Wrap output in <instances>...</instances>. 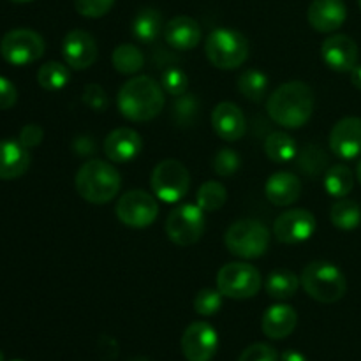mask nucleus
I'll list each match as a JSON object with an SVG mask.
<instances>
[{
    "label": "nucleus",
    "mask_w": 361,
    "mask_h": 361,
    "mask_svg": "<svg viewBox=\"0 0 361 361\" xmlns=\"http://www.w3.org/2000/svg\"><path fill=\"white\" fill-rule=\"evenodd\" d=\"M267 111L277 126L300 129L312 116L314 90L303 81H288L268 97Z\"/></svg>",
    "instance_id": "f257e3e1"
},
{
    "label": "nucleus",
    "mask_w": 361,
    "mask_h": 361,
    "mask_svg": "<svg viewBox=\"0 0 361 361\" xmlns=\"http://www.w3.org/2000/svg\"><path fill=\"white\" fill-rule=\"evenodd\" d=\"M18 101V90L13 81L0 76V109H11Z\"/></svg>",
    "instance_id": "79ce46f5"
},
{
    "label": "nucleus",
    "mask_w": 361,
    "mask_h": 361,
    "mask_svg": "<svg viewBox=\"0 0 361 361\" xmlns=\"http://www.w3.org/2000/svg\"><path fill=\"white\" fill-rule=\"evenodd\" d=\"M358 44L355 42V39L345 34L330 35L321 46L323 62L337 73H351L358 66Z\"/></svg>",
    "instance_id": "2eb2a0df"
},
{
    "label": "nucleus",
    "mask_w": 361,
    "mask_h": 361,
    "mask_svg": "<svg viewBox=\"0 0 361 361\" xmlns=\"http://www.w3.org/2000/svg\"><path fill=\"white\" fill-rule=\"evenodd\" d=\"M323 185L330 196L345 197L355 187V175L345 164L330 166L323 176Z\"/></svg>",
    "instance_id": "a878e982"
},
{
    "label": "nucleus",
    "mask_w": 361,
    "mask_h": 361,
    "mask_svg": "<svg viewBox=\"0 0 361 361\" xmlns=\"http://www.w3.org/2000/svg\"><path fill=\"white\" fill-rule=\"evenodd\" d=\"M42 137H44V130H42L41 126H37V123H27L20 130V140L18 141L30 150V148H35L37 145H41Z\"/></svg>",
    "instance_id": "a19ab883"
},
{
    "label": "nucleus",
    "mask_w": 361,
    "mask_h": 361,
    "mask_svg": "<svg viewBox=\"0 0 361 361\" xmlns=\"http://www.w3.org/2000/svg\"><path fill=\"white\" fill-rule=\"evenodd\" d=\"M62 56L67 66L74 71H85L95 63L99 56L97 42L87 30H71L63 37Z\"/></svg>",
    "instance_id": "4468645a"
},
{
    "label": "nucleus",
    "mask_w": 361,
    "mask_h": 361,
    "mask_svg": "<svg viewBox=\"0 0 361 361\" xmlns=\"http://www.w3.org/2000/svg\"><path fill=\"white\" fill-rule=\"evenodd\" d=\"M222 298H224V295H222L219 289H201V291L194 296V310L203 317L215 316V314L221 310Z\"/></svg>",
    "instance_id": "f704fd0d"
},
{
    "label": "nucleus",
    "mask_w": 361,
    "mask_h": 361,
    "mask_svg": "<svg viewBox=\"0 0 361 361\" xmlns=\"http://www.w3.org/2000/svg\"><path fill=\"white\" fill-rule=\"evenodd\" d=\"M143 141L140 133L130 127H118L111 130L104 140V154L115 164H126L130 162L141 152Z\"/></svg>",
    "instance_id": "6ab92c4d"
},
{
    "label": "nucleus",
    "mask_w": 361,
    "mask_h": 361,
    "mask_svg": "<svg viewBox=\"0 0 361 361\" xmlns=\"http://www.w3.org/2000/svg\"><path fill=\"white\" fill-rule=\"evenodd\" d=\"M238 361H281V356H279V353L271 345L257 342V344L249 345L240 355Z\"/></svg>",
    "instance_id": "ea45409f"
},
{
    "label": "nucleus",
    "mask_w": 361,
    "mask_h": 361,
    "mask_svg": "<svg viewBox=\"0 0 361 361\" xmlns=\"http://www.w3.org/2000/svg\"><path fill=\"white\" fill-rule=\"evenodd\" d=\"M11 2H14V4H25V2H30V0H11Z\"/></svg>",
    "instance_id": "09e8293b"
},
{
    "label": "nucleus",
    "mask_w": 361,
    "mask_h": 361,
    "mask_svg": "<svg viewBox=\"0 0 361 361\" xmlns=\"http://www.w3.org/2000/svg\"><path fill=\"white\" fill-rule=\"evenodd\" d=\"M0 361H4V353L0 351Z\"/></svg>",
    "instance_id": "8fccbe9b"
},
{
    "label": "nucleus",
    "mask_w": 361,
    "mask_h": 361,
    "mask_svg": "<svg viewBox=\"0 0 361 361\" xmlns=\"http://www.w3.org/2000/svg\"><path fill=\"white\" fill-rule=\"evenodd\" d=\"M296 324H298L296 310L288 303H275L264 310L261 330L271 341H281L295 331Z\"/></svg>",
    "instance_id": "aec40b11"
},
{
    "label": "nucleus",
    "mask_w": 361,
    "mask_h": 361,
    "mask_svg": "<svg viewBox=\"0 0 361 361\" xmlns=\"http://www.w3.org/2000/svg\"><path fill=\"white\" fill-rule=\"evenodd\" d=\"M152 190L164 203H178L190 189L189 169L176 159L159 162L152 171Z\"/></svg>",
    "instance_id": "6e6552de"
},
{
    "label": "nucleus",
    "mask_w": 361,
    "mask_h": 361,
    "mask_svg": "<svg viewBox=\"0 0 361 361\" xmlns=\"http://www.w3.org/2000/svg\"><path fill=\"white\" fill-rule=\"evenodd\" d=\"M316 217L312 212L293 208L279 215L274 222V235L279 242L295 245L307 242L316 231Z\"/></svg>",
    "instance_id": "ddd939ff"
},
{
    "label": "nucleus",
    "mask_w": 361,
    "mask_h": 361,
    "mask_svg": "<svg viewBox=\"0 0 361 361\" xmlns=\"http://www.w3.org/2000/svg\"><path fill=\"white\" fill-rule=\"evenodd\" d=\"M74 185L78 194L88 203L106 204L120 192L122 176L109 162L92 159L78 169Z\"/></svg>",
    "instance_id": "7ed1b4c3"
},
{
    "label": "nucleus",
    "mask_w": 361,
    "mask_h": 361,
    "mask_svg": "<svg viewBox=\"0 0 361 361\" xmlns=\"http://www.w3.org/2000/svg\"><path fill=\"white\" fill-rule=\"evenodd\" d=\"M212 127L221 140L233 143L245 136L247 120L235 102H219L212 111Z\"/></svg>",
    "instance_id": "f3484780"
},
{
    "label": "nucleus",
    "mask_w": 361,
    "mask_h": 361,
    "mask_svg": "<svg viewBox=\"0 0 361 361\" xmlns=\"http://www.w3.org/2000/svg\"><path fill=\"white\" fill-rule=\"evenodd\" d=\"M164 229L168 238L176 245H194L200 242L207 229L204 212L197 204H180L169 212Z\"/></svg>",
    "instance_id": "1a4fd4ad"
},
{
    "label": "nucleus",
    "mask_w": 361,
    "mask_h": 361,
    "mask_svg": "<svg viewBox=\"0 0 361 361\" xmlns=\"http://www.w3.org/2000/svg\"><path fill=\"white\" fill-rule=\"evenodd\" d=\"M159 215V204L147 190H127L116 203V217L122 224L134 229H143L154 224Z\"/></svg>",
    "instance_id": "9b49d317"
},
{
    "label": "nucleus",
    "mask_w": 361,
    "mask_h": 361,
    "mask_svg": "<svg viewBox=\"0 0 361 361\" xmlns=\"http://www.w3.org/2000/svg\"><path fill=\"white\" fill-rule=\"evenodd\" d=\"M14 361H20V360H14Z\"/></svg>",
    "instance_id": "603ef678"
},
{
    "label": "nucleus",
    "mask_w": 361,
    "mask_h": 361,
    "mask_svg": "<svg viewBox=\"0 0 361 361\" xmlns=\"http://www.w3.org/2000/svg\"><path fill=\"white\" fill-rule=\"evenodd\" d=\"M73 150L76 152V155H80V157H88V155L94 154L95 150L94 137L88 136V134H80V136L74 137Z\"/></svg>",
    "instance_id": "37998d69"
},
{
    "label": "nucleus",
    "mask_w": 361,
    "mask_h": 361,
    "mask_svg": "<svg viewBox=\"0 0 361 361\" xmlns=\"http://www.w3.org/2000/svg\"><path fill=\"white\" fill-rule=\"evenodd\" d=\"M249 39L233 28H215L204 41V53L217 69H238L249 59Z\"/></svg>",
    "instance_id": "39448f33"
},
{
    "label": "nucleus",
    "mask_w": 361,
    "mask_h": 361,
    "mask_svg": "<svg viewBox=\"0 0 361 361\" xmlns=\"http://www.w3.org/2000/svg\"><path fill=\"white\" fill-rule=\"evenodd\" d=\"M164 90L150 76H134L122 85L116 95L120 115L130 122H150L164 109Z\"/></svg>",
    "instance_id": "f03ea898"
},
{
    "label": "nucleus",
    "mask_w": 361,
    "mask_h": 361,
    "mask_svg": "<svg viewBox=\"0 0 361 361\" xmlns=\"http://www.w3.org/2000/svg\"><path fill=\"white\" fill-rule=\"evenodd\" d=\"M71 81L69 66L62 62H46L37 71V83L48 92H59Z\"/></svg>",
    "instance_id": "c756f323"
},
{
    "label": "nucleus",
    "mask_w": 361,
    "mask_h": 361,
    "mask_svg": "<svg viewBox=\"0 0 361 361\" xmlns=\"http://www.w3.org/2000/svg\"><path fill=\"white\" fill-rule=\"evenodd\" d=\"M263 277L249 263H228L219 270L217 289L231 300H249L261 291Z\"/></svg>",
    "instance_id": "0eeeda50"
},
{
    "label": "nucleus",
    "mask_w": 361,
    "mask_h": 361,
    "mask_svg": "<svg viewBox=\"0 0 361 361\" xmlns=\"http://www.w3.org/2000/svg\"><path fill=\"white\" fill-rule=\"evenodd\" d=\"M129 361H150V360L143 358V356H136V358H130Z\"/></svg>",
    "instance_id": "de8ad7c7"
},
{
    "label": "nucleus",
    "mask_w": 361,
    "mask_h": 361,
    "mask_svg": "<svg viewBox=\"0 0 361 361\" xmlns=\"http://www.w3.org/2000/svg\"><path fill=\"white\" fill-rule=\"evenodd\" d=\"M351 83L355 85L358 90H361V66H356L355 69L351 71Z\"/></svg>",
    "instance_id": "a18cd8bd"
},
{
    "label": "nucleus",
    "mask_w": 361,
    "mask_h": 361,
    "mask_svg": "<svg viewBox=\"0 0 361 361\" xmlns=\"http://www.w3.org/2000/svg\"><path fill=\"white\" fill-rule=\"evenodd\" d=\"M264 154L277 164H288L298 155V147L288 133H271L264 141Z\"/></svg>",
    "instance_id": "b1692460"
},
{
    "label": "nucleus",
    "mask_w": 361,
    "mask_h": 361,
    "mask_svg": "<svg viewBox=\"0 0 361 361\" xmlns=\"http://www.w3.org/2000/svg\"><path fill=\"white\" fill-rule=\"evenodd\" d=\"M302 288L310 298L321 303H335L344 298L348 281L341 268L330 261H312L302 271Z\"/></svg>",
    "instance_id": "20e7f679"
},
{
    "label": "nucleus",
    "mask_w": 361,
    "mask_h": 361,
    "mask_svg": "<svg viewBox=\"0 0 361 361\" xmlns=\"http://www.w3.org/2000/svg\"><path fill=\"white\" fill-rule=\"evenodd\" d=\"M281 361H309L305 358V355L298 351H293V349H288L281 355Z\"/></svg>",
    "instance_id": "c03bdc74"
},
{
    "label": "nucleus",
    "mask_w": 361,
    "mask_h": 361,
    "mask_svg": "<svg viewBox=\"0 0 361 361\" xmlns=\"http://www.w3.org/2000/svg\"><path fill=\"white\" fill-rule=\"evenodd\" d=\"M162 28V16L157 9H141L133 21V35L140 42H154L159 37Z\"/></svg>",
    "instance_id": "393cba45"
},
{
    "label": "nucleus",
    "mask_w": 361,
    "mask_h": 361,
    "mask_svg": "<svg viewBox=\"0 0 361 361\" xmlns=\"http://www.w3.org/2000/svg\"><path fill=\"white\" fill-rule=\"evenodd\" d=\"M180 345L187 361H212L219 349V335L212 324L196 321L185 328Z\"/></svg>",
    "instance_id": "f8f14e48"
},
{
    "label": "nucleus",
    "mask_w": 361,
    "mask_h": 361,
    "mask_svg": "<svg viewBox=\"0 0 361 361\" xmlns=\"http://www.w3.org/2000/svg\"><path fill=\"white\" fill-rule=\"evenodd\" d=\"M358 4H360V9H361V0H358Z\"/></svg>",
    "instance_id": "3c124183"
},
{
    "label": "nucleus",
    "mask_w": 361,
    "mask_h": 361,
    "mask_svg": "<svg viewBox=\"0 0 361 361\" xmlns=\"http://www.w3.org/2000/svg\"><path fill=\"white\" fill-rule=\"evenodd\" d=\"M212 164H214V171L219 176H233L242 166V159L233 148H221L215 154Z\"/></svg>",
    "instance_id": "e433bc0d"
},
{
    "label": "nucleus",
    "mask_w": 361,
    "mask_h": 361,
    "mask_svg": "<svg viewBox=\"0 0 361 361\" xmlns=\"http://www.w3.org/2000/svg\"><path fill=\"white\" fill-rule=\"evenodd\" d=\"M111 63L116 73L126 74V76H134V74H137L143 69L145 56L137 46L120 44L113 51Z\"/></svg>",
    "instance_id": "cd10ccee"
},
{
    "label": "nucleus",
    "mask_w": 361,
    "mask_h": 361,
    "mask_svg": "<svg viewBox=\"0 0 361 361\" xmlns=\"http://www.w3.org/2000/svg\"><path fill=\"white\" fill-rule=\"evenodd\" d=\"M226 249L242 259H257L264 256L270 245V231L259 221L240 219L233 222L224 235Z\"/></svg>",
    "instance_id": "423d86ee"
},
{
    "label": "nucleus",
    "mask_w": 361,
    "mask_h": 361,
    "mask_svg": "<svg viewBox=\"0 0 361 361\" xmlns=\"http://www.w3.org/2000/svg\"><path fill=\"white\" fill-rule=\"evenodd\" d=\"M267 200L275 207H289L302 196V182L295 173L279 171L267 180Z\"/></svg>",
    "instance_id": "5701e85b"
},
{
    "label": "nucleus",
    "mask_w": 361,
    "mask_h": 361,
    "mask_svg": "<svg viewBox=\"0 0 361 361\" xmlns=\"http://www.w3.org/2000/svg\"><path fill=\"white\" fill-rule=\"evenodd\" d=\"M44 39L30 28H14L0 41V55L11 66L23 67L34 63L44 55Z\"/></svg>",
    "instance_id": "9d476101"
},
{
    "label": "nucleus",
    "mask_w": 361,
    "mask_h": 361,
    "mask_svg": "<svg viewBox=\"0 0 361 361\" xmlns=\"http://www.w3.org/2000/svg\"><path fill=\"white\" fill-rule=\"evenodd\" d=\"M161 87L164 90V94L178 97V95L185 94L187 88H189V78L178 67H169V69H166L162 73Z\"/></svg>",
    "instance_id": "c9c22d12"
},
{
    "label": "nucleus",
    "mask_w": 361,
    "mask_h": 361,
    "mask_svg": "<svg viewBox=\"0 0 361 361\" xmlns=\"http://www.w3.org/2000/svg\"><path fill=\"white\" fill-rule=\"evenodd\" d=\"M356 178H358V182L361 185V161L358 162V168H356Z\"/></svg>",
    "instance_id": "49530a36"
},
{
    "label": "nucleus",
    "mask_w": 361,
    "mask_h": 361,
    "mask_svg": "<svg viewBox=\"0 0 361 361\" xmlns=\"http://www.w3.org/2000/svg\"><path fill=\"white\" fill-rule=\"evenodd\" d=\"M330 161H328V155L326 152L323 150L321 147L317 145H307L298 155V166L305 175L314 176H321L323 173H326V169L330 168Z\"/></svg>",
    "instance_id": "473e14b6"
},
{
    "label": "nucleus",
    "mask_w": 361,
    "mask_h": 361,
    "mask_svg": "<svg viewBox=\"0 0 361 361\" xmlns=\"http://www.w3.org/2000/svg\"><path fill=\"white\" fill-rule=\"evenodd\" d=\"M30 152L14 140L0 141V180H16L30 168Z\"/></svg>",
    "instance_id": "4be33fe9"
},
{
    "label": "nucleus",
    "mask_w": 361,
    "mask_h": 361,
    "mask_svg": "<svg viewBox=\"0 0 361 361\" xmlns=\"http://www.w3.org/2000/svg\"><path fill=\"white\" fill-rule=\"evenodd\" d=\"M236 88L245 99L261 102L268 92V76L259 69H245L236 80Z\"/></svg>",
    "instance_id": "c85d7f7f"
},
{
    "label": "nucleus",
    "mask_w": 361,
    "mask_h": 361,
    "mask_svg": "<svg viewBox=\"0 0 361 361\" xmlns=\"http://www.w3.org/2000/svg\"><path fill=\"white\" fill-rule=\"evenodd\" d=\"M115 0H74L78 14L85 18H101L111 11Z\"/></svg>",
    "instance_id": "58836bf2"
},
{
    "label": "nucleus",
    "mask_w": 361,
    "mask_h": 361,
    "mask_svg": "<svg viewBox=\"0 0 361 361\" xmlns=\"http://www.w3.org/2000/svg\"><path fill=\"white\" fill-rule=\"evenodd\" d=\"M330 148L337 157L351 161L361 155V118L345 116L338 120L330 133Z\"/></svg>",
    "instance_id": "dca6fc26"
},
{
    "label": "nucleus",
    "mask_w": 361,
    "mask_h": 361,
    "mask_svg": "<svg viewBox=\"0 0 361 361\" xmlns=\"http://www.w3.org/2000/svg\"><path fill=\"white\" fill-rule=\"evenodd\" d=\"M348 18V7L342 0H312L307 11L310 27L323 34L338 30Z\"/></svg>",
    "instance_id": "a211bd4d"
},
{
    "label": "nucleus",
    "mask_w": 361,
    "mask_h": 361,
    "mask_svg": "<svg viewBox=\"0 0 361 361\" xmlns=\"http://www.w3.org/2000/svg\"><path fill=\"white\" fill-rule=\"evenodd\" d=\"M228 200V190L217 180H208L197 189L196 201L197 207L203 212H217L221 210Z\"/></svg>",
    "instance_id": "2f4dec72"
},
{
    "label": "nucleus",
    "mask_w": 361,
    "mask_h": 361,
    "mask_svg": "<svg viewBox=\"0 0 361 361\" xmlns=\"http://www.w3.org/2000/svg\"><path fill=\"white\" fill-rule=\"evenodd\" d=\"M200 115V101L194 97L192 94H183L175 97V104H173V120L178 126L187 127L192 126L194 120H197Z\"/></svg>",
    "instance_id": "72a5a7b5"
},
{
    "label": "nucleus",
    "mask_w": 361,
    "mask_h": 361,
    "mask_svg": "<svg viewBox=\"0 0 361 361\" xmlns=\"http://www.w3.org/2000/svg\"><path fill=\"white\" fill-rule=\"evenodd\" d=\"M164 39L176 51H190L201 41V28L194 18L175 16L164 28Z\"/></svg>",
    "instance_id": "412c9836"
},
{
    "label": "nucleus",
    "mask_w": 361,
    "mask_h": 361,
    "mask_svg": "<svg viewBox=\"0 0 361 361\" xmlns=\"http://www.w3.org/2000/svg\"><path fill=\"white\" fill-rule=\"evenodd\" d=\"M330 219L334 222L335 228L344 229V231H351V229H356L361 222V208L356 201L345 200V197H341V201L331 207Z\"/></svg>",
    "instance_id": "7c9ffc66"
},
{
    "label": "nucleus",
    "mask_w": 361,
    "mask_h": 361,
    "mask_svg": "<svg viewBox=\"0 0 361 361\" xmlns=\"http://www.w3.org/2000/svg\"><path fill=\"white\" fill-rule=\"evenodd\" d=\"M302 286L300 277H296L289 270H275L267 277V293L270 298L289 300L296 295L298 288Z\"/></svg>",
    "instance_id": "bb28decb"
},
{
    "label": "nucleus",
    "mask_w": 361,
    "mask_h": 361,
    "mask_svg": "<svg viewBox=\"0 0 361 361\" xmlns=\"http://www.w3.org/2000/svg\"><path fill=\"white\" fill-rule=\"evenodd\" d=\"M81 101H83L92 111H99V113L106 111L109 106L108 94H106L104 88L97 83H88L87 87H85L83 95H81Z\"/></svg>",
    "instance_id": "4c0bfd02"
}]
</instances>
